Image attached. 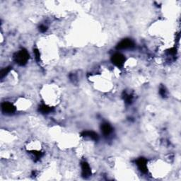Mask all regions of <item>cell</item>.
<instances>
[{"label":"cell","instance_id":"cell-1","mask_svg":"<svg viewBox=\"0 0 181 181\" xmlns=\"http://www.w3.org/2000/svg\"><path fill=\"white\" fill-rule=\"evenodd\" d=\"M28 59H29V54L25 49L21 50L14 55V61L21 66L25 65L28 61Z\"/></svg>","mask_w":181,"mask_h":181},{"label":"cell","instance_id":"cell-2","mask_svg":"<svg viewBox=\"0 0 181 181\" xmlns=\"http://www.w3.org/2000/svg\"><path fill=\"white\" fill-rule=\"evenodd\" d=\"M111 61L116 67L120 68L125 62V57L121 53H115L111 57Z\"/></svg>","mask_w":181,"mask_h":181},{"label":"cell","instance_id":"cell-3","mask_svg":"<svg viewBox=\"0 0 181 181\" xmlns=\"http://www.w3.org/2000/svg\"><path fill=\"white\" fill-rule=\"evenodd\" d=\"M134 45V42L130 39H124L118 43L117 46V49L118 50H125L129 49V48H133Z\"/></svg>","mask_w":181,"mask_h":181},{"label":"cell","instance_id":"cell-4","mask_svg":"<svg viewBox=\"0 0 181 181\" xmlns=\"http://www.w3.org/2000/svg\"><path fill=\"white\" fill-rule=\"evenodd\" d=\"M136 164H137L138 168L139 169L141 173H146L148 171L147 169V161L144 158H140V159H137L136 161Z\"/></svg>","mask_w":181,"mask_h":181},{"label":"cell","instance_id":"cell-5","mask_svg":"<svg viewBox=\"0 0 181 181\" xmlns=\"http://www.w3.org/2000/svg\"><path fill=\"white\" fill-rule=\"evenodd\" d=\"M81 171H82V175L84 178H88V177L91 176V171L89 165L86 161L81 163Z\"/></svg>","mask_w":181,"mask_h":181},{"label":"cell","instance_id":"cell-6","mask_svg":"<svg viewBox=\"0 0 181 181\" xmlns=\"http://www.w3.org/2000/svg\"><path fill=\"white\" fill-rule=\"evenodd\" d=\"M1 109L6 113H13L16 110L15 107L12 103L8 102H5L1 104Z\"/></svg>","mask_w":181,"mask_h":181},{"label":"cell","instance_id":"cell-7","mask_svg":"<svg viewBox=\"0 0 181 181\" xmlns=\"http://www.w3.org/2000/svg\"><path fill=\"white\" fill-rule=\"evenodd\" d=\"M81 136L84 137H89L95 141H97L98 139V134L92 131H84L81 133Z\"/></svg>","mask_w":181,"mask_h":181},{"label":"cell","instance_id":"cell-8","mask_svg":"<svg viewBox=\"0 0 181 181\" xmlns=\"http://www.w3.org/2000/svg\"><path fill=\"white\" fill-rule=\"evenodd\" d=\"M101 130L104 135L107 136V135H109L111 132H112V127H111L110 125L108 124V123H105L101 125Z\"/></svg>","mask_w":181,"mask_h":181},{"label":"cell","instance_id":"cell-9","mask_svg":"<svg viewBox=\"0 0 181 181\" xmlns=\"http://www.w3.org/2000/svg\"><path fill=\"white\" fill-rule=\"evenodd\" d=\"M38 110L40 111L41 113L48 114V113H49V112H52V111L53 110V107L48 106V105H47L42 104V105H40V106H39Z\"/></svg>","mask_w":181,"mask_h":181},{"label":"cell","instance_id":"cell-10","mask_svg":"<svg viewBox=\"0 0 181 181\" xmlns=\"http://www.w3.org/2000/svg\"><path fill=\"white\" fill-rule=\"evenodd\" d=\"M11 69H12V67H8L2 69V70L1 71V79H3L4 77V76L11 71Z\"/></svg>","mask_w":181,"mask_h":181},{"label":"cell","instance_id":"cell-11","mask_svg":"<svg viewBox=\"0 0 181 181\" xmlns=\"http://www.w3.org/2000/svg\"><path fill=\"white\" fill-rule=\"evenodd\" d=\"M33 53H34V55H35V60H36L37 62H38V61H40V52H39L38 50H37V49H34Z\"/></svg>","mask_w":181,"mask_h":181},{"label":"cell","instance_id":"cell-12","mask_svg":"<svg viewBox=\"0 0 181 181\" xmlns=\"http://www.w3.org/2000/svg\"><path fill=\"white\" fill-rule=\"evenodd\" d=\"M125 101L126 102V103L130 104L132 102V96H130V95H125V96L124 97Z\"/></svg>","mask_w":181,"mask_h":181},{"label":"cell","instance_id":"cell-13","mask_svg":"<svg viewBox=\"0 0 181 181\" xmlns=\"http://www.w3.org/2000/svg\"><path fill=\"white\" fill-rule=\"evenodd\" d=\"M159 94L162 97H165L166 96V91L164 87H161L160 89H159Z\"/></svg>","mask_w":181,"mask_h":181},{"label":"cell","instance_id":"cell-14","mask_svg":"<svg viewBox=\"0 0 181 181\" xmlns=\"http://www.w3.org/2000/svg\"><path fill=\"white\" fill-rule=\"evenodd\" d=\"M33 155H35V159H36L37 160V159H40V158L42 157L43 153H41L40 151H33Z\"/></svg>","mask_w":181,"mask_h":181},{"label":"cell","instance_id":"cell-15","mask_svg":"<svg viewBox=\"0 0 181 181\" xmlns=\"http://www.w3.org/2000/svg\"><path fill=\"white\" fill-rule=\"evenodd\" d=\"M47 30H48L47 26H44V25H41V26L39 27V30H40L41 33H45Z\"/></svg>","mask_w":181,"mask_h":181}]
</instances>
